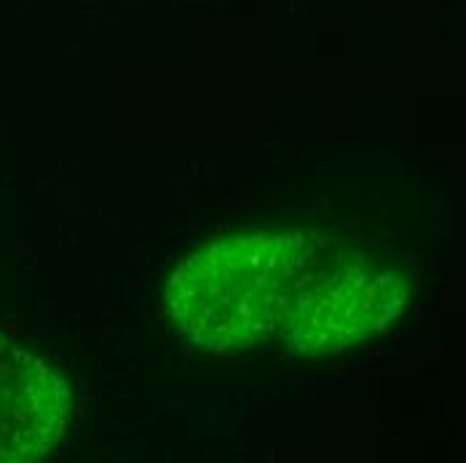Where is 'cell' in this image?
<instances>
[{"label":"cell","instance_id":"cell-1","mask_svg":"<svg viewBox=\"0 0 466 463\" xmlns=\"http://www.w3.org/2000/svg\"><path fill=\"white\" fill-rule=\"evenodd\" d=\"M164 300L204 351L327 357L394 325L410 278L357 236L252 226L190 249L167 278Z\"/></svg>","mask_w":466,"mask_h":463},{"label":"cell","instance_id":"cell-2","mask_svg":"<svg viewBox=\"0 0 466 463\" xmlns=\"http://www.w3.org/2000/svg\"><path fill=\"white\" fill-rule=\"evenodd\" d=\"M73 416L65 377L35 351L0 335V463L41 461Z\"/></svg>","mask_w":466,"mask_h":463}]
</instances>
